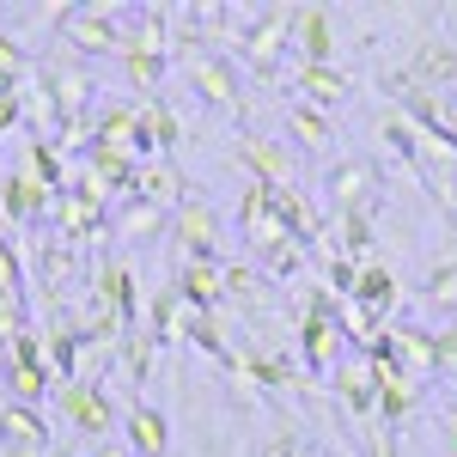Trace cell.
<instances>
[{
  "label": "cell",
  "instance_id": "11",
  "mask_svg": "<svg viewBox=\"0 0 457 457\" xmlns=\"http://www.w3.org/2000/svg\"><path fill=\"white\" fill-rule=\"evenodd\" d=\"M238 165L250 171V183H287L293 177V153H287V141H275V135H245L238 141Z\"/></svg>",
  "mask_w": 457,
  "mask_h": 457
},
{
  "label": "cell",
  "instance_id": "10",
  "mask_svg": "<svg viewBox=\"0 0 457 457\" xmlns=\"http://www.w3.org/2000/svg\"><path fill=\"white\" fill-rule=\"evenodd\" d=\"M49 452V427L25 403H0V457H37Z\"/></svg>",
  "mask_w": 457,
  "mask_h": 457
},
{
  "label": "cell",
  "instance_id": "16",
  "mask_svg": "<svg viewBox=\"0 0 457 457\" xmlns=\"http://www.w3.org/2000/svg\"><path fill=\"white\" fill-rule=\"evenodd\" d=\"M177 299L183 312H213L220 305V269L213 262H177Z\"/></svg>",
  "mask_w": 457,
  "mask_h": 457
},
{
  "label": "cell",
  "instance_id": "5",
  "mask_svg": "<svg viewBox=\"0 0 457 457\" xmlns=\"http://www.w3.org/2000/svg\"><path fill=\"white\" fill-rule=\"evenodd\" d=\"M329 202H336V213H378V202H385V171L372 159H342L329 171Z\"/></svg>",
  "mask_w": 457,
  "mask_h": 457
},
{
  "label": "cell",
  "instance_id": "12",
  "mask_svg": "<svg viewBox=\"0 0 457 457\" xmlns=\"http://www.w3.org/2000/svg\"><path fill=\"white\" fill-rule=\"evenodd\" d=\"M293 86H299V104H317V110H336L348 98V73L336 62H293Z\"/></svg>",
  "mask_w": 457,
  "mask_h": 457
},
{
  "label": "cell",
  "instance_id": "30",
  "mask_svg": "<svg viewBox=\"0 0 457 457\" xmlns=\"http://www.w3.org/2000/svg\"><path fill=\"white\" fill-rule=\"evenodd\" d=\"M98 457H135L129 445H98Z\"/></svg>",
  "mask_w": 457,
  "mask_h": 457
},
{
  "label": "cell",
  "instance_id": "2",
  "mask_svg": "<svg viewBox=\"0 0 457 457\" xmlns=\"http://www.w3.org/2000/svg\"><path fill=\"white\" fill-rule=\"evenodd\" d=\"M122 19H129V6H62L55 31L68 37V55L92 62V55H116L122 49Z\"/></svg>",
  "mask_w": 457,
  "mask_h": 457
},
{
  "label": "cell",
  "instance_id": "25",
  "mask_svg": "<svg viewBox=\"0 0 457 457\" xmlns=\"http://www.w3.org/2000/svg\"><path fill=\"white\" fill-rule=\"evenodd\" d=\"M183 336H189V342H195V348L202 353H213V360H220V366H226V372H232V342H226V336H220V317L213 312H189V323H183Z\"/></svg>",
  "mask_w": 457,
  "mask_h": 457
},
{
  "label": "cell",
  "instance_id": "21",
  "mask_svg": "<svg viewBox=\"0 0 457 457\" xmlns=\"http://www.w3.org/2000/svg\"><path fill=\"white\" fill-rule=\"evenodd\" d=\"M0 378H6V403H25V409H37L49 396V385H55L49 366H6Z\"/></svg>",
  "mask_w": 457,
  "mask_h": 457
},
{
  "label": "cell",
  "instance_id": "19",
  "mask_svg": "<svg viewBox=\"0 0 457 457\" xmlns=\"http://www.w3.org/2000/svg\"><path fill=\"white\" fill-rule=\"evenodd\" d=\"M43 360L55 366V378H62V385H73V378H79V329H73V323L43 329Z\"/></svg>",
  "mask_w": 457,
  "mask_h": 457
},
{
  "label": "cell",
  "instance_id": "18",
  "mask_svg": "<svg viewBox=\"0 0 457 457\" xmlns=\"http://www.w3.org/2000/svg\"><path fill=\"white\" fill-rule=\"evenodd\" d=\"M129 452L135 457H165V445H171V427H165V415H159V409H129Z\"/></svg>",
  "mask_w": 457,
  "mask_h": 457
},
{
  "label": "cell",
  "instance_id": "15",
  "mask_svg": "<svg viewBox=\"0 0 457 457\" xmlns=\"http://www.w3.org/2000/svg\"><path fill=\"white\" fill-rule=\"evenodd\" d=\"M329 385H336V396L348 403L353 421H372V409H378V378H372L366 360H342V366L329 372Z\"/></svg>",
  "mask_w": 457,
  "mask_h": 457
},
{
  "label": "cell",
  "instance_id": "6",
  "mask_svg": "<svg viewBox=\"0 0 457 457\" xmlns=\"http://www.w3.org/2000/svg\"><path fill=\"white\" fill-rule=\"evenodd\" d=\"M171 245L177 262H213L220 269V220H213L208 202H183L171 213Z\"/></svg>",
  "mask_w": 457,
  "mask_h": 457
},
{
  "label": "cell",
  "instance_id": "4",
  "mask_svg": "<svg viewBox=\"0 0 457 457\" xmlns=\"http://www.w3.org/2000/svg\"><path fill=\"white\" fill-rule=\"evenodd\" d=\"M396 73H403L415 92H433V98H445V86L457 79V37H415L409 62H403Z\"/></svg>",
  "mask_w": 457,
  "mask_h": 457
},
{
  "label": "cell",
  "instance_id": "13",
  "mask_svg": "<svg viewBox=\"0 0 457 457\" xmlns=\"http://www.w3.org/2000/svg\"><path fill=\"white\" fill-rule=\"evenodd\" d=\"M49 189L37 183L31 171H12V177H0V213L12 220V226H31V220H49Z\"/></svg>",
  "mask_w": 457,
  "mask_h": 457
},
{
  "label": "cell",
  "instance_id": "27",
  "mask_svg": "<svg viewBox=\"0 0 457 457\" xmlns=\"http://www.w3.org/2000/svg\"><path fill=\"white\" fill-rule=\"evenodd\" d=\"M0 293L6 299H25V262H19V245L0 238Z\"/></svg>",
  "mask_w": 457,
  "mask_h": 457
},
{
  "label": "cell",
  "instance_id": "9",
  "mask_svg": "<svg viewBox=\"0 0 457 457\" xmlns=\"http://www.w3.org/2000/svg\"><path fill=\"white\" fill-rule=\"evenodd\" d=\"M92 299L122 323V336L141 323V293H135V269H129V262H104V269H98V287H92Z\"/></svg>",
  "mask_w": 457,
  "mask_h": 457
},
{
  "label": "cell",
  "instance_id": "1",
  "mask_svg": "<svg viewBox=\"0 0 457 457\" xmlns=\"http://www.w3.org/2000/svg\"><path fill=\"white\" fill-rule=\"evenodd\" d=\"M232 68L250 73V79H287L293 73V6H256L238 19V37H232Z\"/></svg>",
  "mask_w": 457,
  "mask_h": 457
},
{
  "label": "cell",
  "instance_id": "23",
  "mask_svg": "<svg viewBox=\"0 0 457 457\" xmlns=\"http://www.w3.org/2000/svg\"><path fill=\"white\" fill-rule=\"evenodd\" d=\"M287 135H293L299 146H312V153H323V146H329V110L293 98V110H287Z\"/></svg>",
  "mask_w": 457,
  "mask_h": 457
},
{
  "label": "cell",
  "instance_id": "7",
  "mask_svg": "<svg viewBox=\"0 0 457 457\" xmlns=\"http://www.w3.org/2000/svg\"><path fill=\"white\" fill-rule=\"evenodd\" d=\"M55 409H62V421H68V427L92 433V439H104L110 427H116V403H110L98 385H86V378H73V385L55 390Z\"/></svg>",
  "mask_w": 457,
  "mask_h": 457
},
{
  "label": "cell",
  "instance_id": "28",
  "mask_svg": "<svg viewBox=\"0 0 457 457\" xmlns=\"http://www.w3.org/2000/svg\"><path fill=\"white\" fill-rule=\"evenodd\" d=\"M19 116H25V92H19V98H0V135H12Z\"/></svg>",
  "mask_w": 457,
  "mask_h": 457
},
{
  "label": "cell",
  "instance_id": "3",
  "mask_svg": "<svg viewBox=\"0 0 457 457\" xmlns=\"http://www.w3.org/2000/svg\"><path fill=\"white\" fill-rule=\"evenodd\" d=\"M189 86H195L202 104L226 110V116H245V73L232 68V55H220V49L189 55Z\"/></svg>",
  "mask_w": 457,
  "mask_h": 457
},
{
  "label": "cell",
  "instance_id": "26",
  "mask_svg": "<svg viewBox=\"0 0 457 457\" xmlns=\"http://www.w3.org/2000/svg\"><path fill=\"white\" fill-rule=\"evenodd\" d=\"M146 366H153V342H146L141 329H129V336H122V372H129V385H141Z\"/></svg>",
  "mask_w": 457,
  "mask_h": 457
},
{
  "label": "cell",
  "instance_id": "22",
  "mask_svg": "<svg viewBox=\"0 0 457 457\" xmlns=\"http://www.w3.org/2000/svg\"><path fill=\"white\" fill-rule=\"evenodd\" d=\"M421 305H427V312H439V317H457V256H452V262H433V269H427Z\"/></svg>",
  "mask_w": 457,
  "mask_h": 457
},
{
  "label": "cell",
  "instance_id": "17",
  "mask_svg": "<svg viewBox=\"0 0 457 457\" xmlns=\"http://www.w3.org/2000/svg\"><path fill=\"white\" fill-rule=\"evenodd\" d=\"M232 372L250 378V385H262V390L293 385V360H287V353H262V348H238L232 353Z\"/></svg>",
  "mask_w": 457,
  "mask_h": 457
},
{
  "label": "cell",
  "instance_id": "8",
  "mask_svg": "<svg viewBox=\"0 0 457 457\" xmlns=\"http://www.w3.org/2000/svg\"><path fill=\"white\" fill-rule=\"evenodd\" d=\"M336 25L329 6H293V62H336Z\"/></svg>",
  "mask_w": 457,
  "mask_h": 457
},
{
  "label": "cell",
  "instance_id": "24",
  "mask_svg": "<svg viewBox=\"0 0 457 457\" xmlns=\"http://www.w3.org/2000/svg\"><path fill=\"white\" fill-rule=\"evenodd\" d=\"M177 317H183V299H177V287H159V293H153V305H146V342H153V348H159V342H171L177 336Z\"/></svg>",
  "mask_w": 457,
  "mask_h": 457
},
{
  "label": "cell",
  "instance_id": "14",
  "mask_svg": "<svg viewBox=\"0 0 457 457\" xmlns=\"http://www.w3.org/2000/svg\"><path fill=\"white\" fill-rule=\"evenodd\" d=\"M348 299L390 323V305L403 299V287H396V269H390V262H378V256H372V262H360V275H353V293H348Z\"/></svg>",
  "mask_w": 457,
  "mask_h": 457
},
{
  "label": "cell",
  "instance_id": "29",
  "mask_svg": "<svg viewBox=\"0 0 457 457\" xmlns=\"http://www.w3.org/2000/svg\"><path fill=\"white\" fill-rule=\"evenodd\" d=\"M269 457H312V452H305V445H299V439H293V433H281V439H275V445H269Z\"/></svg>",
  "mask_w": 457,
  "mask_h": 457
},
{
  "label": "cell",
  "instance_id": "20",
  "mask_svg": "<svg viewBox=\"0 0 457 457\" xmlns=\"http://www.w3.org/2000/svg\"><path fill=\"white\" fill-rule=\"evenodd\" d=\"M409 415H415V378H385V385H378V409H372V421L396 433Z\"/></svg>",
  "mask_w": 457,
  "mask_h": 457
}]
</instances>
